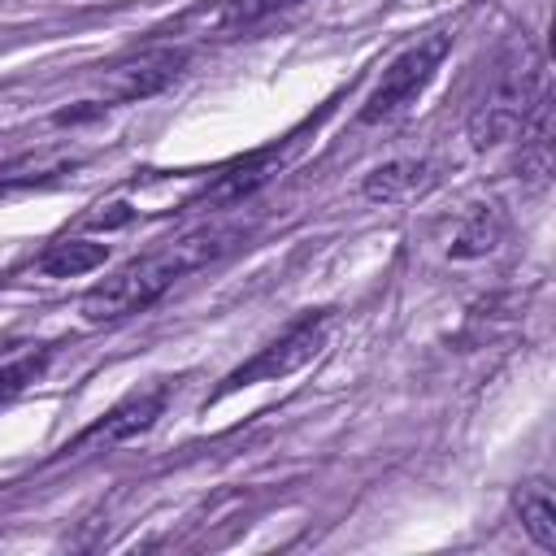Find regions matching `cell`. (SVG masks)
<instances>
[{
    "mask_svg": "<svg viewBox=\"0 0 556 556\" xmlns=\"http://www.w3.org/2000/svg\"><path fill=\"white\" fill-rule=\"evenodd\" d=\"M235 239H239V226H226V222H208V226H195V230L169 239L165 248H156V252L122 265L104 282H96L83 295V317L87 321H117V317L152 308L178 278H187V274L204 269L208 261H217L222 252H230Z\"/></svg>",
    "mask_w": 556,
    "mask_h": 556,
    "instance_id": "1",
    "label": "cell"
},
{
    "mask_svg": "<svg viewBox=\"0 0 556 556\" xmlns=\"http://www.w3.org/2000/svg\"><path fill=\"white\" fill-rule=\"evenodd\" d=\"M547 100V61L543 52L521 35L495 65V78L486 87V96L473 104L469 113V143L473 148H495L508 143L513 135L526 130V122L534 117V109Z\"/></svg>",
    "mask_w": 556,
    "mask_h": 556,
    "instance_id": "2",
    "label": "cell"
},
{
    "mask_svg": "<svg viewBox=\"0 0 556 556\" xmlns=\"http://www.w3.org/2000/svg\"><path fill=\"white\" fill-rule=\"evenodd\" d=\"M447 52H452V30H430L417 43H408L382 70V78L374 83V91L365 96L361 122L365 126H378V122H391L395 113H404L408 104H417V96L430 87V78L439 74V65H443Z\"/></svg>",
    "mask_w": 556,
    "mask_h": 556,
    "instance_id": "3",
    "label": "cell"
},
{
    "mask_svg": "<svg viewBox=\"0 0 556 556\" xmlns=\"http://www.w3.org/2000/svg\"><path fill=\"white\" fill-rule=\"evenodd\" d=\"M326 334H330V308H317V313H304L300 321H291L274 343H265L252 361H243L239 369H230L217 387L213 400L239 391V387H256V382H278L295 369H304L321 348H326Z\"/></svg>",
    "mask_w": 556,
    "mask_h": 556,
    "instance_id": "4",
    "label": "cell"
},
{
    "mask_svg": "<svg viewBox=\"0 0 556 556\" xmlns=\"http://www.w3.org/2000/svg\"><path fill=\"white\" fill-rule=\"evenodd\" d=\"M291 152H295V135H287L282 143H269V148H256V152L230 161V165L191 200V208H235V204H243V200L256 195L269 178H278V169L291 161Z\"/></svg>",
    "mask_w": 556,
    "mask_h": 556,
    "instance_id": "5",
    "label": "cell"
},
{
    "mask_svg": "<svg viewBox=\"0 0 556 556\" xmlns=\"http://www.w3.org/2000/svg\"><path fill=\"white\" fill-rule=\"evenodd\" d=\"M304 0H208V4H195L191 13H182L178 22H169L165 30L156 35H191V39H230V35H243L287 9H295Z\"/></svg>",
    "mask_w": 556,
    "mask_h": 556,
    "instance_id": "6",
    "label": "cell"
},
{
    "mask_svg": "<svg viewBox=\"0 0 556 556\" xmlns=\"http://www.w3.org/2000/svg\"><path fill=\"white\" fill-rule=\"evenodd\" d=\"M187 65V48L161 43V48H143L139 56H126L109 70V96L113 100H143L156 96L161 87H169L178 78V70Z\"/></svg>",
    "mask_w": 556,
    "mask_h": 556,
    "instance_id": "7",
    "label": "cell"
},
{
    "mask_svg": "<svg viewBox=\"0 0 556 556\" xmlns=\"http://www.w3.org/2000/svg\"><path fill=\"white\" fill-rule=\"evenodd\" d=\"M161 408H165V382H156V387H148V391H135V395H126L113 413H104V421H96L91 430H83L74 447H87V443H104V447H109V443H126V439L143 434V430L161 417Z\"/></svg>",
    "mask_w": 556,
    "mask_h": 556,
    "instance_id": "8",
    "label": "cell"
},
{
    "mask_svg": "<svg viewBox=\"0 0 556 556\" xmlns=\"http://www.w3.org/2000/svg\"><path fill=\"white\" fill-rule=\"evenodd\" d=\"M430 165L426 161H387V165H378V169H369V178H365V200H382V204H391V200H408V195H417V191H426L430 187Z\"/></svg>",
    "mask_w": 556,
    "mask_h": 556,
    "instance_id": "9",
    "label": "cell"
},
{
    "mask_svg": "<svg viewBox=\"0 0 556 556\" xmlns=\"http://www.w3.org/2000/svg\"><path fill=\"white\" fill-rule=\"evenodd\" d=\"M109 261V243H96V239H56L39 261H35V274L43 278H78V274H91Z\"/></svg>",
    "mask_w": 556,
    "mask_h": 556,
    "instance_id": "10",
    "label": "cell"
},
{
    "mask_svg": "<svg viewBox=\"0 0 556 556\" xmlns=\"http://www.w3.org/2000/svg\"><path fill=\"white\" fill-rule=\"evenodd\" d=\"M83 156L78 152H39V156H17L9 165H0V195L4 191H22V187H39V182H52L70 169H78Z\"/></svg>",
    "mask_w": 556,
    "mask_h": 556,
    "instance_id": "11",
    "label": "cell"
},
{
    "mask_svg": "<svg viewBox=\"0 0 556 556\" xmlns=\"http://www.w3.org/2000/svg\"><path fill=\"white\" fill-rule=\"evenodd\" d=\"M500 239H504V213H500L495 204H478V208L460 222V230H456V239H452V256H456V261L486 256V252L500 248Z\"/></svg>",
    "mask_w": 556,
    "mask_h": 556,
    "instance_id": "12",
    "label": "cell"
},
{
    "mask_svg": "<svg viewBox=\"0 0 556 556\" xmlns=\"http://www.w3.org/2000/svg\"><path fill=\"white\" fill-rule=\"evenodd\" d=\"M517 517H521V530L543 547V552H556V500L547 491V482H526L517 491Z\"/></svg>",
    "mask_w": 556,
    "mask_h": 556,
    "instance_id": "13",
    "label": "cell"
},
{
    "mask_svg": "<svg viewBox=\"0 0 556 556\" xmlns=\"http://www.w3.org/2000/svg\"><path fill=\"white\" fill-rule=\"evenodd\" d=\"M48 348H22L0 356V404H9L13 395H22L30 382H39V374L48 369Z\"/></svg>",
    "mask_w": 556,
    "mask_h": 556,
    "instance_id": "14",
    "label": "cell"
}]
</instances>
